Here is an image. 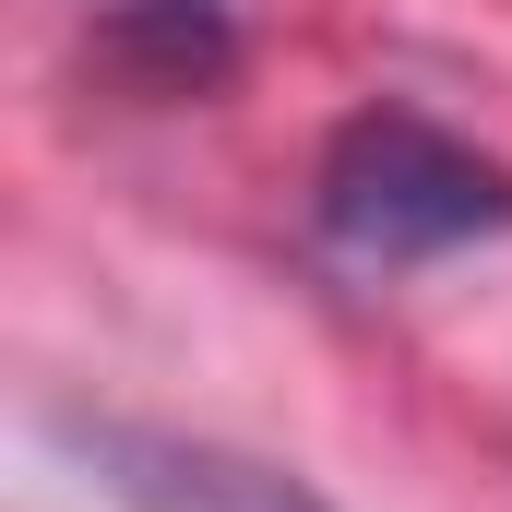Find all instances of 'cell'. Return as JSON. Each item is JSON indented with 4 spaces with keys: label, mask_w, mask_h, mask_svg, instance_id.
<instances>
[{
    "label": "cell",
    "mask_w": 512,
    "mask_h": 512,
    "mask_svg": "<svg viewBox=\"0 0 512 512\" xmlns=\"http://www.w3.org/2000/svg\"><path fill=\"white\" fill-rule=\"evenodd\" d=\"M120 60H143L155 96H179V84H203V72L227 60V24H215L203 0H131L120 12Z\"/></svg>",
    "instance_id": "obj_3"
},
{
    "label": "cell",
    "mask_w": 512,
    "mask_h": 512,
    "mask_svg": "<svg viewBox=\"0 0 512 512\" xmlns=\"http://www.w3.org/2000/svg\"><path fill=\"white\" fill-rule=\"evenodd\" d=\"M72 441H84L96 489L120 512H334L322 489H298L286 465H251V453H227V441L120 429V417H96V429H72Z\"/></svg>",
    "instance_id": "obj_2"
},
{
    "label": "cell",
    "mask_w": 512,
    "mask_h": 512,
    "mask_svg": "<svg viewBox=\"0 0 512 512\" xmlns=\"http://www.w3.org/2000/svg\"><path fill=\"white\" fill-rule=\"evenodd\" d=\"M322 227L334 251L358 262H429V251H465L512 227V167L453 143L441 120L417 108H358L322 155Z\"/></svg>",
    "instance_id": "obj_1"
}]
</instances>
